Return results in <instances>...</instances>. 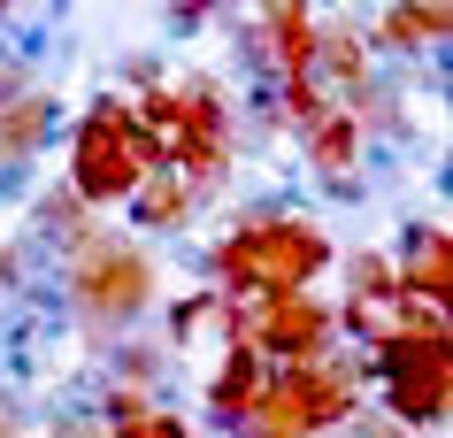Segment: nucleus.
<instances>
[{
	"mask_svg": "<svg viewBox=\"0 0 453 438\" xmlns=\"http://www.w3.org/2000/svg\"><path fill=\"white\" fill-rule=\"evenodd\" d=\"M223 308H231V346L262 354L269 369L323 362L338 346V316L315 292H262V300H223Z\"/></svg>",
	"mask_w": 453,
	"mask_h": 438,
	"instance_id": "4",
	"label": "nucleus"
},
{
	"mask_svg": "<svg viewBox=\"0 0 453 438\" xmlns=\"http://www.w3.org/2000/svg\"><path fill=\"white\" fill-rule=\"evenodd\" d=\"M369 369L384 377V408L400 415L407 431H438L453 408V346L446 339H407V331H392V339L369 346Z\"/></svg>",
	"mask_w": 453,
	"mask_h": 438,
	"instance_id": "5",
	"label": "nucleus"
},
{
	"mask_svg": "<svg viewBox=\"0 0 453 438\" xmlns=\"http://www.w3.org/2000/svg\"><path fill=\"white\" fill-rule=\"evenodd\" d=\"M269 377H277V369H269L262 354H246V346H223V362H215V377H208V408L223 415L231 431H239L246 415H254V400L269 392Z\"/></svg>",
	"mask_w": 453,
	"mask_h": 438,
	"instance_id": "8",
	"label": "nucleus"
},
{
	"mask_svg": "<svg viewBox=\"0 0 453 438\" xmlns=\"http://www.w3.org/2000/svg\"><path fill=\"white\" fill-rule=\"evenodd\" d=\"M446 31H453V8L438 0V8H400V16H384L377 39L384 47H446Z\"/></svg>",
	"mask_w": 453,
	"mask_h": 438,
	"instance_id": "13",
	"label": "nucleus"
},
{
	"mask_svg": "<svg viewBox=\"0 0 453 438\" xmlns=\"http://www.w3.org/2000/svg\"><path fill=\"white\" fill-rule=\"evenodd\" d=\"M47 139H54V100H47V93L0 100V162H8V170H16V162H31Z\"/></svg>",
	"mask_w": 453,
	"mask_h": 438,
	"instance_id": "10",
	"label": "nucleus"
},
{
	"mask_svg": "<svg viewBox=\"0 0 453 438\" xmlns=\"http://www.w3.org/2000/svg\"><path fill=\"white\" fill-rule=\"evenodd\" d=\"M331 269V239L300 216H254L215 246L223 300H262V292H308Z\"/></svg>",
	"mask_w": 453,
	"mask_h": 438,
	"instance_id": "2",
	"label": "nucleus"
},
{
	"mask_svg": "<svg viewBox=\"0 0 453 438\" xmlns=\"http://www.w3.org/2000/svg\"><path fill=\"white\" fill-rule=\"evenodd\" d=\"M139 123H146V146L192 200H208L231 170V108L208 77H177V85H146L139 100Z\"/></svg>",
	"mask_w": 453,
	"mask_h": 438,
	"instance_id": "1",
	"label": "nucleus"
},
{
	"mask_svg": "<svg viewBox=\"0 0 453 438\" xmlns=\"http://www.w3.org/2000/svg\"><path fill=\"white\" fill-rule=\"evenodd\" d=\"M70 292L93 323H131L139 308H154V262L116 231H85L70 254Z\"/></svg>",
	"mask_w": 453,
	"mask_h": 438,
	"instance_id": "6",
	"label": "nucleus"
},
{
	"mask_svg": "<svg viewBox=\"0 0 453 438\" xmlns=\"http://www.w3.org/2000/svg\"><path fill=\"white\" fill-rule=\"evenodd\" d=\"M162 170L154 162V146H146V123L131 100H93L85 123H77L70 139V200L77 208H100V200H131L146 177Z\"/></svg>",
	"mask_w": 453,
	"mask_h": 438,
	"instance_id": "3",
	"label": "nucleus"
},
{
	"mask_svg": "<svg viewBox=\"0 0 453 438\" xmlns=\"http://www.w3.org/2000/svg\"><path fill=\"white\" fill-rule=\"evenodd\" d=\"M392 277H400L407 300H430V308H446V300H453V239H446V223H438V231L423 223V231L407 239V254L392 262Z\"/></svg>",
	"mask_w": 453,
	"mask_h": 438,
	"instance_id": "7",
	"label": "nucleus"
},
{
	"mask_svg": "<svg viewBox=\"0 0 453 438\" xmlns=\"http://www.w3.org/2000/svg\"><path fill=\"white\" fill-rule=\"evenodd\" d=\"M192 208H200V200H192L169 170H154V177L139 185V193H131V223H139V231H177V223H185Z\"/></svg>",
	"mask_w": 453,
	"mask_h": 438,
	"instance_id": "12",
	"label": "nucleus"
},
{
	"mask_svg": "<svg viewBox=\"0 0 453 438\" xmlns=\"http://www.w3.org/2000/svg\"><path fill=\"white\" fill-rule=\"evenodd\" d=\"M108 438H192V431L177 423V415L146 408V392L116 377V392H108Z\"/></svg>",
	"mask_w": 453,
	"mask_h": 438,
	"instance_id": "11",
	"label": "nucleus"
},
{
	"mask_svg": "<svg viewBox=\"0 0 453 438\" xmlns=\"http://www.w3.org/2000/svg\"><path fill=\"white\" fill-rule=\"evenodd\" d=\"M300 131H308L315 170L338 177V185H354V170H361V116H346V108H315Z\"/></svg>",
	"mask_w": 453,
	"mask_h": 438,
	"instance_id": "9",
	"label": "nucleus"
}]
</instances>
